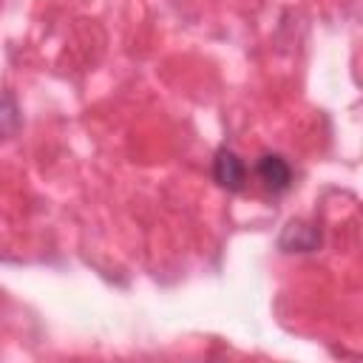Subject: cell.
Here are the masks:
<instances>
[{"mask_svg":"<svg viewBox=\"0 0 363 363\" xmlns=\"http://www.w3.org/2000/svg\"><path fill=\"white\" fill-rule=\"evenodd\" d=\"M255 176L269 193H284L292 184V167L281 153H264L255 162Z\"/></svg>","mask_w":363,"mask_h":363,"instance_id":"6da1fadb","label":"cell"},{"mask_svg":"<svg viewBox=\"0 0 363 363\" xmlns=\"http://www.w3.org/2000/svg\"><path fill=\"white\" fill-rule=\"evenodd\" d=\"M213 179L218 182V187L235 193L247 184V164L230 147H218L216 159H213Z\"/></svg>","mask_w":363,"mask_h":363,"instance_id":"7a4b0ae2","label":"cell"},{"mask_svg":"<svg viewBox=\"0 0 363 363\" xmlns=\"http://www.w3.org/2000/svg\"><path fill=\"white\" fill-rule=\"evenodd\" d=\"M315 244H318V233L312 230V227H306V224H286V230H284V235H281V247L284 250H298V252H309V250H315Z\"/></svg>","mask_w":363,"mask_h":363,"instance_id":"3957f363","label":"cell"}]
</instances>
